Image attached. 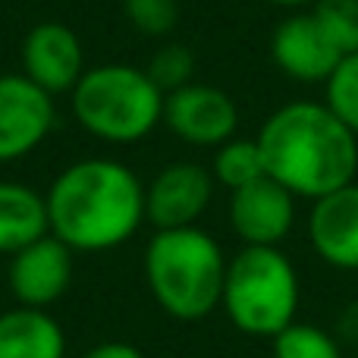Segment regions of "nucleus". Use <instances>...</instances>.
<instances>
[{"mask_svg": "<svg viewBox=\"0 0 358 358\" xmlns=\"http://www.w3.org/2000/svg\"><path fill=\"white\" fill-rule=\"evenodd\" d=\"M264 173L296 198L317 201L358 179V136L324 101H289L255 136Z\"/></svg>", "mask_w": 358, "mask_h": 358, "instance_id": "f257e3e1", "label": "nucleus"}, {"mask_svg": "<svg viewBox=\"0 0 358 358\" xmlns=\"http://www.w3.org/2000/svg\"><path fill=\"white\" fill-rule=\"evenodd\" d=\"M50 233L73 252H107L129 242L145 223V185L126 164L88 157L50 182Z\"/></svg>", "mask_w": 358, "mask_h": 358, "instance_id": "f03ea898", "label": "nucleus"}, {"mask_svg": "<svg viewBox=\"0 0 358 358\" xmlns=\"http://www.w3.org/2000/svg\"><path fill=\"white\" fill-rule=\"evenodd\" d=\"M227 255L195 227L157 229L145 252V280L155 302L176 321H201L220 308Z\"/></svg>", "mask_w": 358, "mask_h": 358, "instance_id": "7ed1b4c3", "label": "nucleus"}, {"mask_svg": "<svg viewBox=\"0 0 358 358\" xmlns=\"http://www.w3.org/2000/svg\"><path fill=\"white\" fill-rule=\"evenodd\" d=\"M299 271L280 245H242L227 261L220 308L239 334L273 340L299 315Z\"/></svg>", "mask_w": 358, "mask_h": 358, "instance_id": "20e7f679", "label": "nucleus"}, {"mask_svg": "<svg viewBox=\"0 0 358 358\" xmlns=\"http://www.w3.org/2000/svg\"><path fill=\"white\" fill-rule=\"evenodd\" d=\"M73 113L88 136L110 145H132L164 123V92L145 69L104 63L85 69L76 82Z\"/></svg>", "mask_w": 358, "mask_h": 358, "instance_id": "39448f33", "label": "nucleus"}, {"mask_svg": "<svg viewBox=\"0 0 358 358\" xmlns=\"http://www.w3.org/2000/svg\"><path fill=\"white\" fill-rule=\"evenodd\" d=\"M164 123L176 138L195 148H220L239 129V107L223 88L189 82L164 94Z\"/></svg>", "mask_w": 358, "mask_h": 358, "instance_id": "423d86ee", "label": "nucleus"}, {"mask_svg": "<svg viewBox=\"0 0 358 358\" xmlns=\"http://www.w3.org/2000/svg\"><path fill=\"white\" fill-rule=\"evenodd\" d=\"M54 129V94L25 73L0 76V164L29 157Z\"/></svg>", "mask_w": 358, "mask_h": 358, "instance_id": "0eeeda50", "label": "nucleus"}, {"mask_svg": "<svg viewBox=\"0 0 358 358\" xmlns=\"http://www.w3.org/2000/svg\"><path fill=\"white\" fill-rule=\"evenodd\" d=\"M296 201L289 189L271 176H261L229 192V227L242 245H280L296 227Z\"/></svg>", "mask_w": 358, "mask_h": 358, "instance_id": "6e6552de", "label": "nucleus"}, {"mask_svg": "<svg viewBox=\"0 0 358 358\" xmlns=\"http://www.w3.org/2000/svg\"><path fill=\"white\" fill-rule=\"evenodd\" d=\"M73 248L54 233H44L41 239L10 255L6 280H10L13 299L29 308L54 305L73 283Z\"/></svg>", "mask_w": 358, "mask_h": 358, "instance_id": "1a4fd4ad", "label": "nucleus"}, {"mask_svg": "<svg viewBox=\"0 0 358 358\" xmlns=\"http://www.w3.org/2000/svg\"><path fill=\"white\" fill-rule=\"evenodd\" d=\"M214 198V176L201 164L179 161L145 185V220L157 229L195 227Z\"/></svg>", "mask_w": 358, "mask_h": 358, "instance_id": "9d476101", "label": "nucleus"}, {"mask_svg": "<svg viewBox=\"0 0 358 358\" xmlns=\"http://www.w3.org/2000/svg\"><path fill=\"white\" fill-rule=\"evenodd\" d=\"M271 57L280 73L302 85H324L343 60L311 10H296L280 19L271 35Z\"/></svg>", "mask_w": 358, "mask_h": 358, "instance_id": "9b49d317", "label": "nucleus"}, {"mask_svg": "<svg viewBox=\"0 0 358 358\" xmlns=\"http://www.w3.org/2000/svg\"><path fill=\"white\" fill-rule=\"evenodd\" d=\"M311 252L334 271H358V179L311 201L308 210Z\"/></svg>", "mask_w": 358, "mask_h": 358, "instance_id": "f8f14e48", "label": "nucleus"}, {"mask_svg": "<svg viewBox=\"0 0 358 358\" xmlns=\"http://www.w3.org/2000/svg\"><path fill=\"white\" fill-rule=\"evenodd\" d=\"M22 73L48 94L73 92L82 79V44L63 22H38L22 41Z\"/></svg>", "mask_w": 358, "mask_h": 358, "instance_id": "ddd939ff", "label": "nucleus"}, {"mask_svg": "<svg viewBox=\"0 0 358 358\" xmlns=\"http://www.w3.org/2000/svg\"><path fill=\"white\" fill-rule=\"evenodd\" d=\"M66 334L48 308L19 305L0 315V358H63Z\"/></svg>", "mask_w": 358, "mask_h": 358, "instance_id": "4468645a", "label": "nucleus"}, {"mask_svg": "<svg viewBox=\"0 0 358 358\" xmlns=\"http://www.w3.org/2000/svg\"><path fill=\"white\" fill-rule=\"evenodd\" d=\"M50 233L48 201L22 182H0V255H16Z\"/></svg>", "mask_w": 358, "mask_h": 358, "instance_id": "2eb2a0df", "label": "nucleus"}, {"mask_svg": "<svg viewBox=\"0 0 358 358\" xmlns=\"http://www.w3.org/2000/svg\"><path fill=\"white\" fill-rule=\"evenodd\" d=\"M210 176L214 182L227 185L229 192L242 189V185L255 182V179L267 176L264 161H261V148L255 138H229L220 148H214V164H210Z\"/></svg>", "mask_w": 358, "mask_h": 358, "instance_id": "dca6fc26", "label": "nucleus"}, {"mask_svg": "<svg viewBox=\"0 0 358 358\" xmlns=\"http://www.w3.org/2000/svg\"><path fill=\"white\" fill-rule=\"evenodd\" d=\"M273 358H343V343L334 330L317 324L292 321L271 340Z\"/></svg>", "mask_w": 358, "mask_h": 358, "instance_id": "f3484780", "label": "nucleus"}, {"mask_svg": "<svg viewBox=\"0 0 358 358\" xmlns=\"http://www.w3.org/2000/svg\"><path fill=\"white\" fill-rule=\"evenodd\" d=\"M311 13L343 57L358 54V0H315Z\"/></svg>", "mask_w": 358, "mask_h": 358, "instance_id": "a211bd4d", "label": "nucleus"}, {"mask_svg": "<svg viewBox=\"0 0 358 358\" xmlns=\"http://www.w3.org/2000/svg\"><path fill=\"white\" fill-rule=\"evenodd\" d=\"M324 104L358 136V54H346L324 82Z\"/></svg>", "mask_w": 358, "mask_h": 358, "instance_id": "6ab92c4d", "label": "nucleus"}, {"mask_svg": "<svg viewBox=\"0 0 358 358\" xmlns=\"http://www.w3.org/2000/svg\"><path fill=\"white\" fill-rule=\"evenodd\" d=\"M145 73L151 76V82L164 94H170L176 88H185L189 82H195V54L185 44H164V48L155 50Z\"/></svg>", "mask_w": 358, "mask_h": 358, "instance_id": "aec40b11", "label": "nucleus"}, {"mask_svg": "<svg viewBox=\"0 0 358 358\" xmlns=\"http://www.w3.org/2000/svg\"><path fill=\"white\" fill-rule=\"evenodd\" d=\"M126 16L142 35L161 38L173 31L179 22V3L176 0H126Z\"/></svg>", "mask_w": 358, "mask_h": 358, "instance_id": "412c9836", "label": "nucleus"}, {"mask_svg": "<svg viewBox=\"0 0 358 358\" xmlns=\"http://www.w3.org/2000/svg\"><path fill=\"white\" fill-rule=\"evenodd\" d=\"M334 334L343 346L349 349H358V299L349 302L346 308L336 315V324H334Z\"/></svg>", "mask_w": 358, "mask_h": 358, "instance_id": "4be33fe9", "label": "nucleus"}, {"mask_svg": "<svg viewBox=\"0 0 358 358\" xmlns=\"http://www.w3.org/2000/svg\"><path fill=\"white\" fill-rule=\"evenodd\" d=\"M82 358H145V355H142V349L132 346V343L113 340V343H101V346H92Z\"/></svg>", "mask_w": 358, "mask_h": 358, "instance_id": "5701e85b", "label": "nucleus"}, {"mask_svg": "<svg viewBox=\"0 0 358 358\" xmlns=\"http://www.w3.org/2000/svg\"><path fill=\"white\" fill-rule=\"evenodd\" d=\"M267 3H273V6H286V10H305V6H311L315 0H267Z\"/></svg>", "mask_w": 358, "mask_h": 358, "instance_id": "b1692460", "label": "nucleus"}]
</instances>
